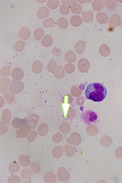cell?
I'll list each match as a JSON object with an SVG mask.
<instances>
[{
	"label": "cell",
	"mask_w": 122,
	"mask_h": 183,
	"mask_svg": "<svg viewBox=\"0 0 122 183\" xmlns=\"http://www.w3.org/2000/svg\"><path fill=\"white\" fill-rule=\"evenodd\" d=\"M85 95L89 100L94 102H101L106 99L107 95V90L102 84L94 82L87 86Z\"/></svg>",
	"instance_id": "obj_1"
},
{
	"label": "cell",
	"mask_w": 122,
	"mask_h": 183,
	"mask_svg": "<svg viewBox=\"0 0 122 183\" xmlns=\"http://www.w3.org/2000/svg\"><path fill=\"white\" fill-rule=\"evenodd\" d=\"M81 119L85 124L90 125L92 123H94L96 122L98 119V116L94 111L88 110L83 113L81 116Z\"/></svg>",
	"instance_id": "obj_2"
},
{
	"label": "cell",
	"mask_w": 122,
	"mask_h": 183,
	"mask_svg": "<svg viewBox=\"0 0 122 183\" xmlns=\"http://www.w3.org/2000/svg\"><path fill=\"white\" fill-rule=\"evenodd\" d=\"M24 88V84L19 81L13 80L11 82L9 90L14 93H21Z\"/></svg>",
	"instance_id": "obj_3"
},
{
	"label": "cell",
	"mask_w": 122,
	"mask_h": 183,
	"mask_svg": "<svg viewBox=\"0 0 122 183\" xmlns=\"http://www.w3.org/2000/svg\"><path fill=\"white\" fill-rule=\"evenodd\" d=\"M66 141L68 143L73 145H78L81 142V138L80 135L77 132L72 133L70 137L66 139Z\"/></svg>",
	"instance_id": "obj_4"
},
{
	"label": "cell",
	"mask_w": 122,
	"mask_h": 183,
	"mask_svg": "<svg viewBox=\"0 0 122 183\" xmlns=\"http://www.w3.org/2000/svg\"><path fill=\"white\" fill-rule=\"evenodd\" d=\"M121 23V19L118 14H114L113 16L109 21L108 26L110 29H115L118 28Z\"/></svg>",
	"instance_id": "obj_5"
},
{
	"label": "cell",
	"mask_w": 122,
	"mask_h": 183,
	"mask_svg": "<svg viewBox=\"0 0 122 183\" xmlns=\"http://www.w3.org/2000/svg\"><path fill=\"white\" fill-rule=\"evenodd\" d=\"M57 176L60 181H66L70 179V174L64 167H61L58 169Z\"/></svg>",
	"instance_id": "obj_6"
},
{
	"label": "cell",
	"mask_w": 122,
	"mask_h": 183,
	"mask_svg": "<svg viewBox=\"0 0 122 183\" xmlns=\"http://www.w3.org/2000/svg\"><path fill=\"white\" fill-rule=\"evenodd\" d=\"M78 69L81 73L87 72L89 69V62L85 59H81L78 62Z\"/></svg>",
	"instance_id": "obj_7"
},
{
	"label": "cell",
	"mask_w": 122,
	"mask_h": 183,
	"mask_svg": "<svg viewBox=\"0 0 122 183\" xmlns=\"http://www.w3.org/2000/svg\"><path fill=\"white\" fill-rule=\"evenodd\" d=\"M31 128V126L29 125H24L17 131L16 134L20 138H24L29 134Z\"/></svg>",
	"instance_id": "obj_8"
},
{
	"label": "cell",
	"mask_w": 122,
	"mask_h": 183,
	"mask_svg": "<svg viewBox=\"0 0 122 183\" xmlns=\"http://www.w3.org/2000/svg\"><path fill=\"white\" fill-rule=\"evenodd\" d=\"M10 80L7 78H1L0 81V92L2 93L7 90L10 86Z\"/></svg>",
	"instance_id": "obj_9"
},
{
	"label": "cell",
	"mask_w": 122,
	"mask_h": 183,
	"mask_svg": "<svg viewBox=\"0 0 122 183\" xmlns=\"http://www.w3.org/2000/svg\"><path fill=\"white\" fill-rule=\"evenodd\" d=\"M12 77L14 80L20 81L24 77V72L20 68H14L12 70Z\"/></svg>",
	"instance_id": "obj_10"
},
{
	"label": "cell",
	"mask_w": 122,
	"mask_h": 183,
	"mask_svg": "<svg viewBox=\"0 0 122 183\" xmlns=\"http://www.w3.org/2000/svg\"><path fill=\"white\" fill-rule=\"evenodd\" d=\"M30 35V30L26 28V27H23L22 28L18 33V37L21 40H26L28 39Z\"/></svg>",
	"instance_id": "obj_11"
},
{
	"label": "cell",
	"mask_w": 122,
	"mask_h": 183,
	"mask_svg": "<svg viewBox=\"0 0 122 183\" xmlns=\"http://www.w3.org/2000/svg\"><path fill=\"white\" fill-rule=\"evenodd\" d=\"M28 120L26 119H20L17 117L14 118L12 122V126L16 128L22 127L24 125H28Z\"/></svg>",
	"instance_id": "obj_12"
},
{
	"label": "cell",
	"mask_w": 122,
	"mask_h": 183,
	"mask_svg": "<svg viewBox=\"0 0 122 183\" xmlns=\"http://www.w3.org/2000/svg\"><path fill=\"white\" fill-rule=\"evenodd\" d=\"M49 9L46 7H40L37 12V16L40 19H44L47 18L49 14Z\"/></svg>",
	"instance_id": "obj_13"
},
{
	"label": "cell",
	"mask_w": 122,
	"mask_h": 183,
	"mask_svg": "<svg viewBox=\"0 0 122 183\" xmlns=\"http://www.w3.org/2000/svg\"><path fill=\"white\" fill-rule=\"evenodd\" d=\"M96 20L100 24H105L107 23L108 18L106 13L103 12H99L96 14Z\"/></svg>",
	"instance_id": "obj_14"
},
{
	"label": "cell",
	"mask_w": 122,
	"mask_h": 183,
	"mask_svg": "<svg viewBox=\"0 0 122 183\" xmlns=\"http://www.w3.org/2000/svg\"><path fill=\"white\" fill-rule=\"evenodd\" d=\"M70 23L73 26L78 27L82 24V18L79 16L74 15L70 17Z\"/></svg>",
	"instance_id": "obj_15"
},
{
	"label": "cell",
	"mask_w": 122,
	"mask_h": 183,
	"mask_svg": "<svg viewBox=\"0 0 122 183\" xmlns=\"http://www.w3.org/2000/svg\"><path fill=\"white\" fill-rule=\"evenodd\" d=\"M99 53L103 57H107L110 54V49L108 45L105 44H102L99 48Z\"/></svg>",
	"instance_id": "obj_16"
},
{
	"label": "cell",
	"mask_w": 122,
	"mask_h": 183,
	"mask_svg": "<svg viewBox=\"0 0 122 183\" xmlns=\"http://www.w3.org/2000/svg\"><path fill=\"white\" fill-rule=\"evenodd\" d=\"M75 49L78 54H82L85 49V44L84 41H79L75 44Z\"/></svg>",
	"instance_id": "obj_17"
},
{
	"label": "cell",
	"mask_w": 122,
	"mask_h": 183,
	"mask_svg": "<svg viewBox=\"0 0 122 183\" xmlns=\"http://www.w3.org/2000/svg\"><path fill=\"white\" fill-rule=\"evenodd\" d=\"M43 63L39 61H35L33 63L32 66V70L35 73H40L43 70Z\"/></svg>",
	"instance_id": "obj_18"
},
{
	"label": "cell",
	"mask_w": 122,
	"mask_h": 183,
	"mask_svg": "<svg viewBox=\"0 0 122 183\" xmlns=\"http://www.w3.org/2000/svg\"><path fill=\"white\" fill-rule=\"evenodd\" d=\"M44 180L46 183H55L56 182V178L54 174L47 172L44 176Z\"/></svg>",
	"instance_id": "obj_19"
},
{
	"label": "cell",
	"mask_w": 122,
	"mask_h": 183,
	"mask_svg": "<svg viewBox=\"0 0 122 183\" xmlns=\"http://www.w3.org/2000/svg\"><path fill=\"white\" fill-rule=\"evenodd\" d=\"M53 44V39L49 35L45 36L41 40V44L44 47H49Z\"/></svg>",
	"instance_id": "obj_20"
},
{
	"label": "cell",
	"mask_w": 122,
	"mask_h": 183,
	"mask_svg": "<svg viewBox=\"0 0 122 183\" xmlns=\"http://www.w3.org/2000/svg\"><path fill=\"white\" fill-rule=\"evenodd\" d=\"M20 175L22 179L25 180H29L33 176V173L29 169H24L21 171Z\"/></svg>",
	"instance_id": "obj_21"
},
{
	"label": "cell",
	"mask_w": 122,
	"mask_h": 183,
	"mask_svg": "<svg viewBox=\"0 0 122 183\" xmlns=\"http://www.w3.org/2000/svg\"><path fill=\"white\" fill-rule=\"evenodd\" d=\"M65 60L68 62H74L76 60V56L73 52L69 51L65 53Z\"/></svg>",
	"instance_id": "obj_22"
},
{
	"label": "cell",
	"mask_w": 122,
	"mask_h": 183,
	"mask_svg": "<svg viewBox=\"0 0 122 183\" xmlns=\"http://www.w3.org/2000/svg\"><path fill=\"white\" fill-rule=\"evenodd\" d=\"M49 130L48 126L46 124H42L40 125L38 128L39 134L40 136H45Z\"/></svg>",
	"instance_id": "obj_23"
},
{
	"label": "cell",
	"mask_w": 122,
	"mask_h": 183,
	"mask_svg": "<svg viewBox=\"0 0 122 183\" xmlns=\"http://www.w3.org/2000/svg\"><path fill=\"white\" fill-rule=\"evenodd\" d=\"M39 120V116L35 114L32 115L29 117V124H30L29 125L31 126L32 129H35L36 127Z\"/></svg>",
	"instance_id": "obj_24"
},
{
	"label": "cell",
	"mask_w": 122,
	"mask_h": 183,
	"mask_svg": "<svg viewBox=\"0 0 122 183\" xmlns=\"http://www.w3.org/2000/svg\"><path fill=\"white\" fill-rule=\"evenodd\" d=\"M54 75L58 79H61L63 78L65 75V72L64 68L61 65H58V66L56 68L54 72Z\"/></svg>",
	"instance_id": "obj_25"
},
{
	"label": "cell",
	"mask_w": 122,
	"mask_h": 183,
	"mask_svg": "<svg viewBox=\"0 0 122 183\" xmlns=\"http://www.w3.org/2000/svg\"><path fill=\"white\" fill-rule=\"evenodd\" d=\"M93 13L90 11L82 12V18L85 22H89L93 19Z\"/></svg>",
	"instance_id": "obj_26"
},
{
	"label": "cell",
	"mask_w": 122,
	"mask_h": 183,
	"mask_svg": "<svg viewBox=\"0 0 122 183\" xmlns=\"http://www.w3.org/2000/svg\"><path fill=\"white\" fill-rule=\"evenodd\" d=\"M87 133L90 136H94L96 135L99 132V129L98 127L95 125H89L86 130Z\"/></svg>",
	"instance_id": "obj_27"
},
{
	"label": "cell",
	"mask_w": 122,
	"mask_h": 183,
	"mask_svg": "<svg viewBox=\"0 0 122 183\" xmlns=\"http://www.w3.org/2000/svg\"><path fill=\"white\" fill-rule=\"evenodd\" d=\"M65 152L66 156L68 157L72 156L76 153V148L70 145H66L65 146Z\"/></svg>",
	"instance_id": "obj_28"
},
{
	"label": "cell",
	"mask_w": 122,
	"mask_h": 183,
	"mask_svg": "<svg viewBox=\"0 0 122 183\" xmlns=\"http://www.w3.org/2000/svg\"><path fill=\"white\" fill-rule=\"evenodd\" d=\"M52 154L55 158H59L63 154V149L61 146L56 147L52 151Z\"/></svg>",
	"instance_id": "obj_29"
},
{
	"label": "cell",
	"mask_w": 122,
	"mask_h": 183,
	"mask_svg": "<svg viewBox=\"0 0 122 183\" xmlns=\"http://www.w3.org/2000/svg\"><path fill=\"white\" fill-rule=\"evenodd\" d=\"M20 169V166L16 161L11 162L9 166V170L11 173H16Z\"/></svg>",
	"instance_id": "obj_30"
},
{
	"label": "cell",
	"mask_w": 122,
	"mask_h": 183,
	"mask_svg": "<svg viewBox=\"0 0 122 183\" xmlns=\"http://www.w3.org/2000/svg\"><path fill=\"white\" fill-rule=\"evenodd\" d=\"M19 163L22 167H28L30 164V160L25 156L21 155L19 157Z\"/></svg>",
	"instance_id": "obj_31"
},
{
	"label": "cell",
	"mask_w": 122,
	"mask_h": 183,
	"mask_svg": "<svg viewBox=\"0 0 122 183\" xmlns=\"http://www.w3.org/2000/svg\"><path fill=\"white\" fill-rule=\"evenodd\" d=\"M25 44L24 42L22 41H17L15 45H14V50L16 52H21L23 51L24 48L25 47Z\"/></svg>",
	"instance_id": "obj_32"
},
{
	"label": "cell",
	"mask_w": 122,
	"mask_h": 183,
	"mask_svg": "<svg viewBox=\"0 0 122 183\" xmlns=\"http://www.w3.org/2000/svg\"><path fill=\"white\" fill-rule=\"evenodd\" d=\"M57 25L61 29H66L68 26V20L65 18L61 17L58 20Z\"/></svg>",
	"instance_id": "obj_33"
},
{
	"label": "cell",
	"mask_w": 122,
	"mask_h": 183,
	"mask_svg": "<svg viewBox=\"0 0 122 183\" xmlns=\"http://www.w3.org/2000/svg\"><path fill=\"white\" fill-rule=\"evenodd\" d=\"M44 31L43 29H36L34 33H33V36H34V38H35V40H37V41H39L40 40L42 37H43V36L44 35Z\"/></svg>",
	"instance_id": "obj_34"
},
{
	"label": "cell",
	"mask_w": 122,
	"mask_h": 183,
	"mask_svg": "<svg viewBox=\"0 0 122 183\" xmlns=\"http://www.w3.org/2000/svg\"><path fill=\"white\" fill-rule=\"evenodd\" d=\"M112 142V139L110 137L108 136H104L102 137L100 140L101 144L104 147H108L109 146Z\"/></svg>",
	"instance_id": "obj_35"
},
{
	"label": "cell",
	"mask_w": 122,
	"mask_h": 183,
	"mask_svg": "<svg viewBox=\"0 0 122 183\" xmlns=\"http://www.w3.org/2000/svg\"><path fill=\"white\" fill-rule=\"evenodd\" d=\"M11 119V114L8 109H5L2 112V120L3 122H8Z\"/></svg>",
	"instance_id": "obj_36"
},
{
	"label": "cell",
	"mask_w": 122,
	"mask_h": 183,
	"mask_svg": "<svg viewBox=\"0 0 122 183\" xmlns=\"http://www.w3.org/2000/svg\"><path fill=\"white\" fill-rule=\"evenodd\" d=\"M83 10V7L81 5L79 4H75L74 6L71 7L70 11L71 13L73 14H80Z\"/></svg>",
	"instance_id": "obj_37"
},
{
	"label": "cell",
	"mask_w": 122,
	"mask_h": 183,
	"mask_svg": "<svg viewBox=\"0 0 122 183\" xmlns=\"http://www.w3.org/2000/svg\"><path fill=\"white\" fill-rule=\"evenodd\" d=\"M55 22L52 18H47L43 22V25L45 28L53 27L55 25Z\"/></svg>",
	"instance_id": "obj_38"
},
{
	"label": "cell",
	"mask_w": 122,
	"mask_h": 183,
	"mask_svg": "<svg viewBox=\"0 0 122 183\" xmlns=\"http://www.w3.org/2000/svg\"><path fill=\"white\" fill-rule=\"evenodd\" d=\"M60 130L64 133H68L70 130V125L66 122H62L60 125Z\"/></svg>",
	"instance_id": "obj_39"
},
{
	"label": "cell",
	"mask_w": 122,
	"mask_h": 183,
	"mask_svg": "<svg viewBox=\"0 0 122 183\" xmlns=\"http://www.w3.org/2000/svg\"><path fill=\"white\" fill-rule=\"evenodd\" d=\"M70 92L72 93V95L74 97H79L80 96L82 93V90L80 89L78 87L76 86H73L70 88Z\"/></svg>",
	"instance_id": "obj_40"
},
{
	"label": "cell",
	"mask_w": 122,
	"mask_h": 183,
	"mask_svg": "<svg viewBox=\"0 0 122 183\" xmlns=\"http://www.w3.org/2000/svg\"><path fill=\"white\" fill-rule=\"evenodd\" d=\"M6 102L9 104L12 103L14 101V95L12 92H6L3 95Z\"/></svg>",
	"instance_id": "obj_41"
},
{
	"label": "cell",
	"mask_w": 122,
	"mask_h": 183,
	"mask_svg": "<svg viewBox=\"0 0 122 183\" xmlns=\"http://www.w3.org/2000/svg\"><path fill=\"white\" fill-rule=\"evenodd\" d=\"M57 67V62L55 60V59L53 58L51 61L48 63V65H47V70L50 72H53L54 70H55L56 69Z\"/></svg>",
	"instance_id": "obj_42"
},
{
	"label": "cell",
	"mask_w": 122,
	"mask_h": 183,
	"mask_svg": "<svg viewBox=\"0 0 122 183\" xmlns=\"http://www.w3.org/2000/svg\"><path fill=\"white\" fill-rule=\"evenodd\" d=\"M10 70L8 67L5 66L1 68L0 70V75L1 77H8L10 75Z\"/></svg>",
	"instance_id": "obj_43"
},
{
	"label": "cell",
	"mask_w": 122,
	"mask_h": 183,
	"mask_svg": "<svg viewBox=\"0 0 122 183\" xmlns=\"http://www.w3.org/2000/svg\"><path fill=\"white\" fill-rule=\"evenodd\" d=\"M59 4V0H48L47 1V6L51 9H56Z\"/></svg>",
	"instance_id": "obj_44"
},
{
	"label": "cell",
	"mask_w": 122,
	"mask_h": 183,
	"mask_svg": "<svg viewBox=\"0 0 122 183\" xmlns=\"http://www.w3.org/2000/svg\"><path fill=\"white\" fill-rule=\"evenodd\" d=\"M92 5L93 9L96 11H99L103 7V5L100 2V1H94Z\"/></svg>",
	"instance_id": "obj_45"
},
{
	"label": "cell",
	"mask_w": 122,
	"mask_h": 183,
	"mask_svg": "<svg viewBox=\"0 0 122 183\" xmlns=\"http://www.w3.org/2000/svg\"><path fill=\"white\" fill-rule=\"evenodd\" d=\"M65 71L69 74L72 73L75 69V66L74 65L71 64V63H67L66 65H65L64 68Z\"/></svg>",
	"instance_id": "obj_46"
},
{
	"label": "cell",
	"mask_w": 122,
	"mask_h": 183,
	"mask_svg": "<svg viewBox=\"0 0 122 183\" xmlns=\"http://www.w3.org/2000/svg\"><path fill=\"white\" fill-rule=\"evenodd\" d=\"M72 97L70 95H66L64 96L62 98V104H71L72 103Z\"/></svg>",
	"instance_id": "obj_47"
},
{
	"label": "cell",
	"mask_w": 122,
	"mask_h": 183,
	"mask_svg": "<svg viewBox=\"0 0 122 183\" xmlns=\"http://www.w3.org/2000/svg\"><path fill=\"white\" fill-rule=\"evenodd\" d=\"M105 6L108 10H114L116 7V2L114 1H105Z\"/></svg>",
	"instance_id": "obj_48"
},
{
	"label": "cell",
	"mask_w": 122,
	"mask_h": 183,
	"mask_svg": "<svg viewBox=\"0 0 122 183\" xmlns=\"http://www.w3.org/2000/svg\"><path fill=\"white\" fill-rule=\"evenodd\" d=\"M30 169H31L32 171L36 174H39L41 170L39 165L37 163H35V162L32 163V164L30 165Z\"/></svg>",
	"instance_id": "obj_49"
},
{
	"label": "cell",
	"mask_w": 122,
	"mask_h": 183,
	"mask_svg": "<svg viewBox=\"0 0 122 183\" xmlns=\"http://www.w3.org/2000/svg\"><path fill=\"white\" fill-rule=\"evenodd\" d=\"M37 132L36 130H32V132H30V133H29L27 137V140L29 142H32L36 139V138L37 137Z\"/></svg>",
	"instance_id": "obj_50"
},
{
	"label": "cell",
	"mask_w": 122,
	"mask_h": 183,
	"mask_svg": "<svg viewBox=\"0 0 122 183\" xmlns=\"http://www.w3.org/2000/svg\"><path fill=\"white\" fill-rule=\"evenodd\" d=\"M52 141L55 143L60 142L62 140V135L60 133H57L52 136Z\"/></svg>",
	"instance_id": "obj_51"
},
{
	"label": "cell",
	"mask_w": 122,
	"mask_h": 183,
	"mask_svg": "<svg viewBox=\"0 0 122 183\" xmlns=\"http://www.w3.org/2000/svg\"><path fill=\"white\" fill-rule=\"evenodd\" d=\"M20 182V179L19 177L17 175L10 176L7 180L8 183H19Z\"/></svg>",
	"instance_id": "obj_52"
},
{
	"label": "cell",
	"mask_w": 122,
	"mask_h": 183,
	"mask_svg": "<svg viewBox=\"0 0 122 183\" xmlns=\"http://www.w3.org/2000/svg\"><path fill=\"white\" fill-rule=\"evenodd\" d=\"M75 111L72 108H70V107L68 108L66 115L65 116V117L69 119H72L75 117Z\"/></svg>",
	"instance_id": "obj_53"
},
{
	"label": "cell",
	"mask_w": 122,
	"mask_h": 183,
	"mask_svg": "<svg viewBox=\"0 0 122 183\" xmlns=\"http://www.w3.org/2000/svg\"><path fill=\"white\" fill-rule=\"evenodd\" d=\"M60 11L63 15H67L69 13V9L67 6L62 5L60 7Z\"/></svg>",
	"instance_id": "obj_54"
},
{
	"label": "cell",
	"mask_w": 122,
	"mask_h": 183,
	"mask_svg": "<svg viewBox=\"0 0 122 183\" xmlns=\"http://www.w3.org/2000/svg\"><path fill=\"white\" fill-rule=\"evenodd\" d=\"M62 2L66 6L68 5L69 6L72 7L75 4H76L77 1L76 0H62Z\"/></svg>",
	"instance_id": "obj_55"
},
{
	"label": "cell",
	"mask_w": 122,
	"mask_h": 183,
	"mask_svg": "<svg viewBox=\"0 0 122 183\" xmlns=\"http://www.w3.org/2000/svg\"><path fill=\"white\" fill-rule=\"evenodd\" d=\"M0 125H1V127H0L1 134H4L5 133H6L7 130V126L4 122H0Z\"/></svg>",
	"instance_id": "obj_56"
},
{
	"label": "cell",
	"mask_w": 122,
	"mask_h": 183,
	"mask_svg": "<svg viewBox=\"0 0 122 183\" xmlns=\"http://www.w3.org/2000/svg\"><path fill=\"white\" fill-rule=\"evenodd\" d=\"M52 53L56 57H59L61 55V52L60 49L55 48L52 50Z\"/></svg>",
	"instance_id": "obj_57"
},
{
	"label": "cell",
	"mask_w": 122,
	"mask_h": 183,
	"mask_svg": "<svg viewBox=\"0 0 122 183\" xmlns=\"http://www.w3.org/2000/svg\"><path fill=\"white\" fill-rule=\"evenodd\" d=\"M84 99L82 97H79L76 100V103H77V104L79 106H82L83 105V104H84Z\"/></svg>",
	"instance_id": "obj_58"
},
{
	"label": "cell",
	"mask_w": 122,
	"mask_h": 183,
	"mask_svg": "<svg viewBox=\"0 0 122 183\" xmlns=\"http://www.w3.org/2000/svg\"><path fill=\"white\" fill-rule=\"evenodd\" d=\"M117 157L121 158L122 157V148H119L117 149L115 152Z\"/></svg>",
	"instance_id": "obj_59"
},
{
	"label": "cell",
	"mask_w": 122,
	"mask_h": 183,
	"mask_svg": "<svg viewBox=\"0 0 122 183\" xmlns=\"http://www.w3.org/2000/svg\"><path fill=\"white\" fill-rule=\"evenodd\" d=\"M1 107H2V105H3V104H4V100L2 99V97H1Z\"/></svg>",
	"instance_id": "obj_60"
},
{
	"label": "cell",
	"mask_w": 122,
	"mask_h": 183,
	"mask_svg": "<svg viewBox=\"0 0 122 183\" xmlns=\"http://www.w3.org/2000/svg\"><path fill=\"white\" fill-rule=\"evenodd\" d=\"M91 0H89V1H80V0L79 1V2L80 3H82V2H91Z\"/></svg>",
	"instance_id": "obj_61"
},
{
	"label": "cell",
	"mask_w": 122,
	"mask_h": 183,
	"mask_svg": "<svg viewBox=\"0 0 122 183\" xmlns=\"http://www.w3.org/2000/svg\"><path fill=\"white\" fill-rule=\"evenodd\" d=\"M38 1V2H45V1L44 0V1Z\"/></svg>",
	"instance_id": "obj_62"
}]
</instances>
